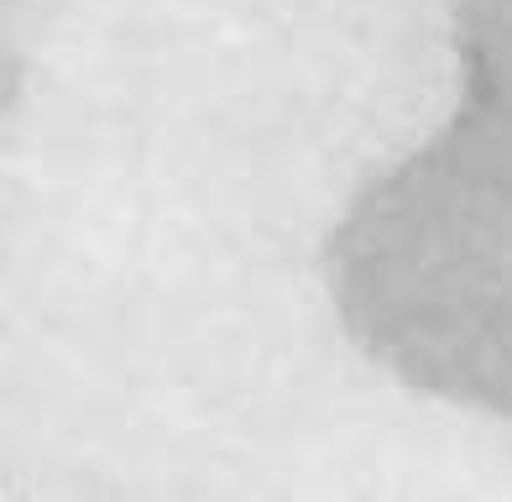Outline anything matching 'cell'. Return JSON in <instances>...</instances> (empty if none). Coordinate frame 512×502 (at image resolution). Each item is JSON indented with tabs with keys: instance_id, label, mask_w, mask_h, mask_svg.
I'll list each match as a JSON object with an SVG mask.
<instances>
[]
</instances>
